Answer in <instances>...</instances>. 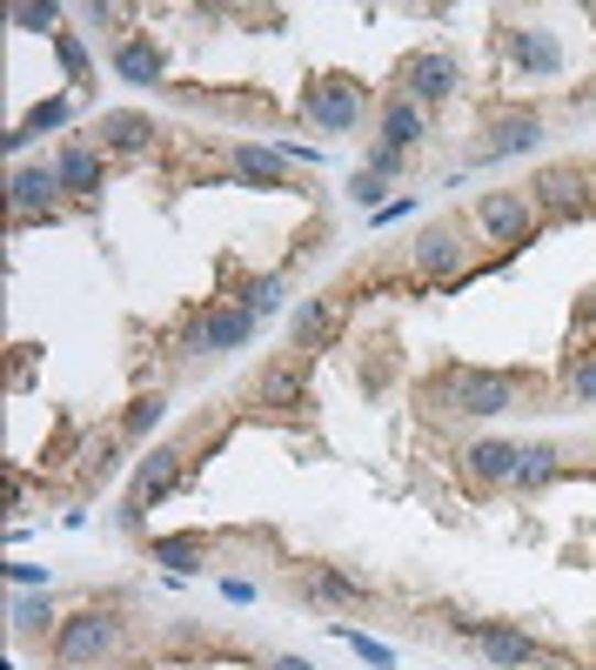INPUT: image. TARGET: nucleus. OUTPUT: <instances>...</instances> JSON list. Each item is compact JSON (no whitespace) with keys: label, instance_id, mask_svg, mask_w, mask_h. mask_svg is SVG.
<instances>
[{"label":"nucleus","instance_id":"1","mask_svg":"<svg viewBox=\"0 0 596 670\" xmlns=\"http://www.w3.org/2000/svg\"><path fill=\"white\" fill-rule=\"evenodd\" d=\"M115 644H121V617H108V610H80V617L61 624L54 657H61V670H95V663L115 657Z\"/></svg>","mask_w":596,"mask_h":670},{"label":"nucleus","instance_id":"2","mask_svg":"<svg viewBox=\"0 0 596 670\" xmlns=\"http://www.w3.org/2000/svg\"><path fill=\"white\" fill-rule=\"evenodd\" d=\"M302 115H308L322 134H349V128L362 121V88H356V80H343V74H322V80H308Z\"/></svg>","mask_w":596,"mask_h":670},{"label":"nucleus","instance_id":"3","mask_svg":"<svg viewBox=\"0 0 596 670\" xmlns=\"http://www.w3.org/2000/svg\"><path fill=\"white\" fill-rule=\"evenodd\" d=\"M182 476H188V450H148V456L134 463V483H128V523H141L148 502H161Z\"/></svg>","mask_w":596,"mask_h":670},{"label":"nucleus","instance_id":"4","mask_svg":"<svg viewBox=\"0 0 596 670\" xmlns=\"http://www.w3.org/2000/svg\"><path fill=\"white\" fill-rule=\"evenodd\" d=\"M254 343V315L235 302V309H208L195 328H188V349L195 356H228V349H248Z\"/></svg>","mask_w":596,"mask_h":670},{"label":"nucleus","instance_id":"5","mask_svg":"<svg viewBox=\"0 0 596 670\" xmlns=\"http://www.w3.org/2000/svg\"><path fill=\"white\" fill-rule=\"evenodd\" d=\"M476 221H483L489 241H523L530 221H537V202H530L523 188H489V195L476 202Z\"/></svg>","mask_w":596,"mask_h":670},{"label":"nucleus","instance_id":"6","mask_svg":"<svg viewBox=\"0 0 596 670\" xmlns=\"http://www.w3.org/2000/svg\"><path fill=\"white\" fill-rule=\"evenodd\" d=\"M509 402H517V382H509L502 369H463V376H456V409H469V415H502Z\"/></svg>","mask_w":596,"mask_h":670},{"label":"nucleus","instance_id":"7","mask_svg":"<svg viewBox=\"0 0 596 670\" xmlns=\"http://www.w3.org/2000/svg\"><path fill=\"white\" fill-rule=\"evenodd\" d=\"M54 195H67L54 161H41V168H14V182H8L14 215H41V221H47V202H54Z\"/></svg>","mask_w":596,"mask_h":670},{"label":"nucleus","instance_id":"8","mask_svg":"<svg viewBox=\"0 0 596 670\" xmlns=\"http://www.w3.org/2000/svg\"><path fill=\"white\" fill-rule=\"evenodd\" d=\"M456 74H463V67H456L449 54H415V61H409V101H415V108H422V101H449V95H456Z\"/></svg>","mask_w":596,"mask_h":670},{"label":"nucleus","instance_id":"9","mask_svg":"<svg viewBox=\"0 0 596 670\" xmlns=\"http://www.w3.org/2000/svg\"><path fill=\"white\" fill-rule=\"evenodd\" d=\"M302 597H315V604H335V610H356L369 591L356 576H343L335 563H308V576H302Z\"/></svg>","mask_w":596,"mask_h":670},{"label":"nucleus","instance_id":"10","mask_svg":"<svg viewBox=\"0 0 596 670\" xmlns=\"http://www.w3.org/2000/svg\"><path fill=\"white\" fill-rule=\"evenodd\" d=\"M483 657L496 663V670H523L530 657H537V637L530 630H517V624H483Z\"/></svg>","mask_w":596,"mask_h":670},{"label":"nucleus","instance_id":"11","mask_svg":"<svg viewBox=\"0 0 596 670\" xmlns=\"http://www.w3.org/2000/svg\"><path fill=\"white\" fill-rule=\"evenodd\" d=\"M254 402H269V409H302L308 402V376L295 363H269L262 376H254Z\"/></svg>","mask_w":596,"mask_h":670},{"label":"nucleus","instance_id":"12","mask_svg":"<svg viewBox=\"0 0 596 670\" xmlns=\"http://www.w3.org/2000/svg\"><path fill=\"white\" fill-rule=\"evenodd\" d=\"M537 202H543L550 215H583L589 188H583L576 168H543V175H537Z\"/></svg>","mask_w":596,"mask_h":670},{"label":"nucleus","instance_id":"13","mask_svg":"<svg viewBox=\"0 0 596 670\" xmlns=\"http://www.w3.org/2000/svg\"><path fill=\"white\" fill-rule=\"evenodd\" d=\"M54 168H61V188H67V195H95V188H101V154H95L88 141H67Z\"/></svg>","mask_w":596,"mask_h":670},{"label":"nucleus","instance_id":"14","mask_svg":"<svg viewBox=\"0 0 596 670\" xmlns=\"http://www.w3.org/2000/svg\"><path fill=\"white\" fill-rule=\"evenodd\" d=\"M335 322H343V309H335L328 295H308V302L295 309V343H302V349H328V343H335Z\"/></svg>","mask_w":596,"mask_h":670},{"label":"nucleus","instance_id":"15","mask_svg":"<svg viewBox=\"0 0 596 670\" xmlns=\"http://www.w3.org/2000/svg\"><path fill=\"white\" fill-rule=\"evenodd\" d=\"M509 54H517V67H523V74H556V67H563V47H556V34H550V28H517Z\"/></svg>","mask_w":596,"mask_h":670},{"label":"nucleus","instance_id":"16","mask_svg":"<svg viewBox=\"0 0 596 670\" xmlns=\"http://www.w3.org/2000/svg\"><path fill=\"white\" fill-rule=\"evenodd\" d=\"M517 443H469V476L483 483H517Z\"/></svg>","mask_w":596,"mask_h":670},{"label":"nucleus","instance_id":"17","mask_svg":"<svg viewBox=\"0 0 596 670\" xmlns=\"http://www.w3.org/2000/svg\"><path fill=\"white\" fill-rule=\"evenodd\" d=\"M415 141H422V108H415V101L402 95V101H389V108H382V148L409 154Z\"/></svg>","mask_w":596,"mask_h":670},{"label":"nucleus","instance_id":"18","mask_svg":"<svg viewBox=\"0 0 596 670\" xmlns=\"http://www.w3.org/2000/svg\"><path fill=\"white\" fill-rule=\"evenodd\" d=\"M115 74L134 80V88H154V80H161V47H148V41H121V47H115Z\"/></svg>","mask_w":596,"mask_h":670},{"label":"nucleus","instance_id":"19","mask_svg":"<svg viewBox=\"0 0 596 670\" xmlns=\"http://www.w3.org/2000/svg\"><path fill=\"white\" fill-rule=\"evenodd\" d=\"M537 141H543V121H537V115H509L483 154H489V161H509V154H523V148H537Z\"/></svg>","mask_w":596,"mask_h":670},{"label":"nucleus","instance_id":"20","mask_svg":"<svg viewBox=\"0 0 596 670\" xmlns=\"http://www.w3.org/2000/svg\"><path fill=\"white\" fill-rule=\"evenodd\" d=\"M456 262H463V241H456L449 228H436V235L415 241V269H422V275H449Z\"/></svg>","mask_w":596,"mask_h":670},{"label":"nucleus","instance_id":"21","mask_svg":"<svg viewBox=\"0 0 596 670\" xmlns=\"http://www.w3.org/2000/svg\"><path fill=\"white\" fill-rule=\"evenodd\" d=\"M235 175H241V182H262V188H282V154L241 141V148H235Z\"/></svg>","mask_w":596,"mask_h":670},{"label":"nucleus","instance_id":"22","mask_svg":"<svg viewBox=\"0 0 596 670\" xmlns=\"http://www.w3.org/2000/svg\"><path fill=\"white\" fill-rule=\"evenodd\" d=\"M101 134H108V148H115V154H141V148L154 141L148 115H108V121H101Z\"/></svg>","mask_w":596,"mask_h":670},{"label":"nucleus","instance_id":"23","mask_svg":"<svg viewBox=\"0 0 596 670\" xmlns=\"http://www.w3.org/2000/svg\"><path fill=\"white\" fill-rule=\"evenodd\" d=\"M282 302H289V282H282V275H262V282H248V289H241V309H248L254 322L275 315Z\"/></svg>","mask_w":596,"mask_h":670},{"label":"nucleus","instance_id":"24","mask_svg":"<svg viewBox=\"0 0 596 670\" xmlns=\"http://www.w3.org/2000/svg\"><path fill=\"white\" fill-rule=\"evenodd\" d=\"M161 415H167V402H161V396H134V402H128V415H121V436H128V443H141V436L161 423Z\"/></svg>","mask_w":596,"mask_h":670},{"label":"nucleus","instance_id":"25","mask_svg":"<svg viewBox=\"0 0 596 670\" xmlns=\"http://www.w3.org/2000/svg\"><path fill=\"white\" fill-rule=\"evenodd\" d=\"M67 115H74V108H67V101H41V108H34V115H28V121H21V128H14V134H8V148H14V154H21V148H28V141H34V134H41V128H61V121H67Z\"/></svg>","mask_w":596,"mask_h":670},{"label":"nucleus","instance_id":"26","mask_svg":"<svg viewBox=\"0 0 596 670\" xmlns=\"http://www.w3.org/2000/svg\"><path fill=\"white\" fill-rule=\"evenodd\" d=\"M556 469H563V463H556V450H550V443H537V450H523V456H517V483H523V489H543Z\"/></svg>","mask_w":596,"mask_h":670},{"label":"nucleus","instance_id":"27","mask_svg":"<svg viewBox=\"0 0 596 670\" xmlns=\"http://www.w3.org/2000/svg\"><path fill=\"white\" fill-rule=\"evenodd\" d=\"M202 537H161L154 543V563H167V570H202Z\"/></svg>","mask_w":596,"mask_h":670},{"label":"nucleus","instance_id":"28","mask_svg":"<svg viewBox=\"0 0 596 670\" xmlns=\"http://www.w3.org/2000/svg\"><path fill=\"white\" fill-rule=\"evenodd\" d=\"M54 21H61L54 0H41V8H14V28H34V34H61Z\"/></svg>","mask_w":596,"mask_h":670},{"label":"nucleus","instance_id":"29","mask_svg":"<svg viewBox=\"0 0 596 670\" xmlns=\"http://www.w3.org/2000/svg\"><path fill=\"white\" fill-rule=\"evenodd\" d=\"M8 617H14V630H21V637H28V630H47V617H54V610H47V604H41V597H21V604H14V610H8Z\"/></svg>","mask_w":596,"mask_h":670},{"label":"nucleus","instance_id":"30","mask_svg":"<svg viewBox=\"0 0 596 670\" xmlns=\"http://www.w3.org/2000/svg\"><path fill=\"white\" fill-rule=\"evenodd\" d=\"M563 382H570V396H576V402H596V356H589V363H570V376H563Z\"/></svg>","mask_w":596,"mask_h":670},{"label":"nucleus","instance_id":"31","mask_svg":"<svg viewBox=\"0 0 596 670\" xmlns=\"http://www.w3.org/2000/svg\"><path fill=\"white\" fill-rule=\"evenodd\" d=\"M54 47H61V67H67L74 80H80V74H88V47H80L74 34H54Z\"/></svg>","mask_w":596,"mask_h":670},{"label":"nucleus","instance_id":"32","mask_svg":"<svg viewBox=\"0 0 596 670\" xmlns=\"http://www.w3.org/2000/svg\"><path fill=\"white\" fill-rule=\"evenodd\" d=\"M343 644H356L376 670H389V663H395V657H389V644H376V637H362V630H343Z\"/></svg>","mask_w":596,"mask_h":670},{"label":"nucleus","instance_id":"33","mask_svg":"<svg viewBox=\"0 0 596 670\" xmlns=\"http://www.w3.org/2000/svg\"><path fill=\"white\" fill-rule=\"evenodd\" d=\"M108 469H115V436H101V443H95V450H88V476H95V483H101V476H108Z\"/></svg>","mask_w":596,"mask_h":670},{"label":"nucleus","instance_id":"34","mask_svg":"<svg viewBox=\"0 0 596 670\" xmlns=\"http://www.w3.org/2000/svg\"><path fill=\"white\" fill-rule=\"evenodd\" d=\"M349 195H356L362 208H376V202H382V175H369V168H362V175H356V188H349Z\"/></svg>","mask_w":596,"mask_h":670},{"label":"nucleus","instance_id":"35","mask_svg":"<svg viewBox=\"0 0 596 670\" xmlns=\"http://www.w3.org/2000/svg\"><path fill=\"white\" fill-rule=\"evenodd\" d=\"M395 168H402V154H395V148H382V141H376V154H369V175H395Z\"/></svg>","mask_w":596,"mask_h":670},{"label":"nucleus","instance_id":"36","mask_svg":"<svg viewBox=\"0 0 596 670\" xmlns=\"http://www.w3.org/2000/svg\"><path fill=\"white\" fill-rule=\"evenodd\" d=\"M269 670H315V663H308V657H275Z\"/></svg>","mask_w":596,"mask_h":670}]
</instances>
